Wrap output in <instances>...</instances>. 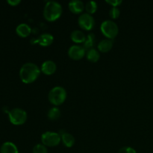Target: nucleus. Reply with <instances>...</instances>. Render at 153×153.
<instances>
[{
	"mask_svg": "<svg viewBox=\"0 0 153 153\" xmlns=\"http://www.w3.org/2000/svg\"><path fill=\"white\" fill-rule=\"evenodd\" d=\"M118 153H137L135 149L130 146H124L119 150Z\"/></svg>",
	"mask_w": 153,
	"mask_h": 153,
	"instance_id": "obj_23",
	"label": "nucleus"
},
{
	"mask_svg": "<svg viewBox=\"0 0 153 153\" xmlns=\"http://www.w3.org/2000/svg\"><path fill=\"white\" fill-rule=\"evenodd\" d=\"M78 23L82 29L85 31H91L95 25V21L92 15L88 13H83L78 19Z\"/></svg>",
	"mask_w": 153,
	"mask_h": 153,
	"instance_id": "obj_7",
	"label": "nucleus"
},
{
	"mask_svg": "<svg viewBox=\"0 0 153 153\" xmlns=\"http://www.w3.org/2000/svg\"><path fill=\"white\" fill-rule=\"evenodd\" d=\"M70 38L76 43H84L87 37L83 31L80 30H74L70 34Z\"/></svg>",
	"mask_w": 153,
	"mask_h": 153,
	"instance_id": "obj_14",
	"label": "nucleus"
},
{
	"mask_svg": "<svg viewBox=\"0 0 153 153\" xmlns=\"http://www.w3.org/2000/svg\"><path fill=\"white\" fill-rule=\"evenodd\" d=\"M60 135H61V140L64 146L67 148H70L74 146L75 144V138L71 134L67 133L64 131H60Z\"/></svg>",
	"mask_w": 153,
	"mask_h": 153,
	"instance_id": "obj_11",
	"label": "nucleus"
},
{
	"mask_svg": "<svg viewBox=\"0 0 153 153\" xmlns=\"http://www.w3.org/2000/svg\"><path fill=\"white\" fill-rule=\"evenodd\" d=\"M16 32L19 37H27L31 32V28L28 24L21 23L18 25L16 28Z\"/></svg>",
	"mask_w": 153,
	"mask_h": 153,
	"instance_id": "obj_13",
	"label": "nucleus"
},
{
	"mask_svg": "<svg viewBox=\"0 0 153 153\" xmlns=\"http://www.w3.org/2000/svg\"><path fill=\"white\" fill-rule=\"evenodd\" d=\"M95 34L93 33H90L88 36H87L86 40L85 43H83V47L85 49L86 52L89 51L90 49H94V43H95Z\"/></svg>",
	"mask_w": 153,
	"mask_h": 153,
	"instance_id": "obj_17",
	"label": "nucleus"
},
{
	"mask_svg": "<svg viewBox=\"0 0 153 153\" xmlns=\"http://www.w3.org/2000/svg\"><path fill=\"white\" fill-rule=\"evenodd\" d=\"M113 47V41L110 39H105L100 41L98 44V49L102 53L109 52Z\"/></svg>",
	"mask_w": 153,
	"mask_h": 153,
	"instance_id": "obj_16",
	"label": "nucleus"
},
{
	"mask_svg": "<svg viewBox=\"0 0 153 153\" xmlns=\"http://www.w3.org/2000/svg\"><path fill=\"white\" fill-rule=\"evenodd\" d=\"M57 70V65L54 61L48 60V61H44L41 65V70L42 73L47 76H51L54 74Z\"/></svg>",
	"mask_w": 153,
	"mask_h": 153,
	"instance_id": "obj_9",
	"label": "nucleus"
},
{
	"mask_svg": "<svg viewBox=\"0 0 153 153\" xmlns=\"http://www.w3.org/2000/svg\"><path fill=\"white\" fill-rule=\"evenodd\" d=\"M0 153H19L17 147L13 143L4 142L0 148Z\"/></svg>",
	"mask_w": 153,
	"mask_h": 153,
	"instance_id": "obj_15",
	"label": "nucleus"
},
{
	"mask_svg": "<svg viewBox=\"0 0 153 153\" xmlns=\"http://www.w3.org/2000/svg\"><path fill=\"white\" fill-rule=\"evenodd\" d=\"M47 117L51 120H56L61 117V110L57 107H53L49 110Z\"/></svg>",
	"mask_w": 153,
	"mask_h": 153,
	"instance_id": "obj_19",
	"label": "nucleus"
},
{
	"mask_svg": "<svg viewBox=\"0 0 153 153\" xmlns=\"http://www.w3.org/2000/svg\"><path fill=\"white\" fill-rule=\"evenodd\" d=\"M105 2L108 3V4H110L112 7H117L118 6H120L122 4L123 1H121V0H106Z\"/></svg>",
	"mask_w": 153,
	"mask_h": 153,
	"instance_id": "obj_24",
	"label": "nucleus"
},
{
	"mask_svg": "<svg viewBox=\"0 0 153 153\" xmlns=\"http://www.w3.org/2000/svg\"><path fill=\"white\" fill-rule=\"evenodd\" d=\"M67 95V91L63 87L56 86L50 90L48 94V99L51 104L58 106L65 102Z\"/></svg>",
	"mask_w": 153,
	"mask_h": 153,
	"instance_id": "obj_3",
	"label": "nucleus"
},
{
	"mask_svg": "<svg viewBox=\"0 0 153 153\" xmlns=\"http://www.w3.org/2000/svg\"><path fill=\"white\" fill-rule=\"evenodd\" d=\"M68 7L72 13L79 14V13H82L83 12L85 6L83 1H80V0H73V1L69 2Z\"/></svg>",
	"mask_w": 153,
	"mask_h": 153,
	"instance_id": "obj_10",
	"label": "nucleus"
},
{
	"mask_svg": "<svg viewBox=\"0 0 153 153\" xmlns=\"http://www.w3.org/2000/svg\"><path fill=\"white\" fill-rule=\"evenodd\" d=\"M53 40L54 37L52 34L49 33H45V34H41L35 41L42 46H49L53 43Z\"/></svg>",
	"mask_w": 153,
	"mask_h": 153,
	"instance_id": "obj_12",
	"label": "nucleus"
},
{
	"mask_svg": "<svg viewBox=\"0 0 153 153\" xmlns=\"http://www.w3.org/2000/svg\"><path fill=\"white\" fill-rule=\"evenodd\" d=\"M87 59L92 63H96L100 60V54L97 49H91L89 51L86 52Z\"/></svg>",
	"mask_w": 153,
	"mask_h": 153,
	"instance_id": "obj_18",
	"label": "nucleus"
},
{
	"mask_svg": "<svg viewBox=\"0 0 153 153\" xmlns=\"http://www.w3.org/2000/svg\"><path fill=\"white\" fill-rule=\"evenodd\" d=\"M61 140L59 133L46 131L41 135V142L44 146L54 147L58 146Z\"/></svg>",
	"mask_w": 153,
	"mask_h": 153,
	"instance_id": "obj_6",
	"label": "nucleus"
},
{
	"mask_svg": "<svg viewBox=\"0 0 153 153\" xmlns=\"http://www.w3.org/2000/svg\"><path fill=\"white\" fill-rule=\"evenodd\" d=\"M9 120L12 124L16 126L22 125L27 120V113L23 109L15 108L11 109L8 113Z\"/></svg>",
	"mask_w": 153,
	"mask_h": 153,
	"instance_id": "obj_5",
	"label": "nucleus"
},
{
	"mask_svg": "<svg viewBox=\"0 0 153 153\" xmlns=\"http://www.w3.org/2000/svg\"><path fill=\"white\" fill-rule=\"evenodd\" d=\"M40 69L34 63H25L19 70V77L25 84L33 83L40 74Z\"/></svg>",
	"mask_w": 153,
	"mask_h": 153,
	"instance_id": "obj_1",
	"label": "nucleus"
},
{
	"mask_svg": "<svg viewBox=\"0 0 153 153\" xmlns=\"http://www.w3.org/2000/svg\"><path fill=\"white\" fill-rule=\"evenodd\" d=\"M97 3L94 1H88L85 5V10H86L87 13L89 14H93V13H96L97 10Z\"/></svg>",
	"mask_w": 153,
	"mask_h": 153,
	"instance_id": "obj_20",
	"label": "nucleus"
},
{
	"mask_svg": "<svg viewBox=\"0 0 153 153\" xmlns=\"http://www.w3.org/2000/svg\"><path fill=\"white\" fill-rule=\"evenodd\" d=\"M7 2L11 6H16L21 2L20 0H7Z\"/></svg>",
	"mask_w": 153,
	"mask_h": 153,
	"instance_id": "obj_25",
	"label": "nucleus"
},
{
	"mask_svg": "<svg viewBox=\"0 0 153 153\" xmlns=\"http://www.w3.org/2000/svg\"><path fill=\"white\" fill-rule=\"evenodd\" d=\"M33 153H48L47 148L43 144H37L33 148Z\"/></svg>",
	"mask_w": 153,
	"mask_h": 153,
	"instance_id": "obj_21",
	"label": "nucleus"
},
{
	"mask_svg": "<svg viewBox=\"0 0 153 153\" xmlns=\"http://www.w3.org/2000/svg\"><path fill=\"white\" fill-rule=\"evenodd\" d=\"M62 6L55 1H49L45 4L43 16L49 22H54L61 17L62 14Z\"/></svg>",
	"mask_w": 153,
	"mask_h": 153,
	"instance_id": "obj_2",
	"label": "nucleus"
},
{
	"mask_svg": "<svg viewBox=\"0 0 153 153\" xmlns=\"http://www.w3.org/2000/svg\"><path fill=\"white\" fill-rule=\"evenodd\" d=\"M85 55H86V51L83 46H78V45H73L70 46L68 50L69 57L75 61L81 60Z\"/></svg>",
	"mask_w": 153,
	"mask_h": 153,
	"instance_id": "obj_8",
	"label": "nucleus"
},
{
	"mask_svg": "<svg viewBox=\"0 0 153 153\" xmlns=\"http://www.w3.org/2000/svg\"><path fill=\"white\" fill-rule=\"evenodd\" d=\"M120 9L118 7H112L109 10V16L114 19H117L120 16Z\"/></svg>",
	"mask_w": 153,
	"mask_h": 153,
	"instance_id": "obj_22",
	"label": "nucleus"
},
{
	"mask_svg": "<svg viewBox=\"0 0 153 153\" xmlns=\"http://www.w3.org/2000/svg\"><path fill=\"white\" fill-rule=\"evenodd\" d=\"M102 33L107 39H114L117 36L119 28L117 25L112 20H105L101 24L100 26Z\"/></svg>",
	"mask_w": 153,
	"mask_h": 153,
	"instance_id": "obj_4",
	"label": "nucleus"
}]
</instances>
